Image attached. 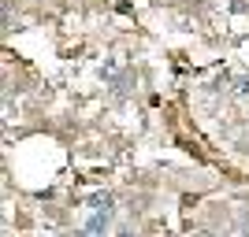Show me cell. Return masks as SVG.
Masks as SVG:
<instances>
[{"label": "cell", "mask_w": 249, "mask_h": 237, "mask_svg": "<svg viewBox=\"0 0 249 237\" xmlns=\"http://www.w3.org/2000/svg\"><path fill=\"white\" fill-rule=\"evenodd\" d=\"M104 226H108V211H93L89 222H86V237H101Z\"/></svg>", "instance_id": "1"}, {"label": "cell", "mask_w": 249, "mask_h": 237, "mask_svg": "<svg viewBox=\"0 0 249 237\" xmlns=\"http://www.w3.org/2000/svg\"><path fill=\"white\" fill-rule=\"evenodd\" d=\"M89 207H93V211H112V196H108V193L89 196Z\"/></svg>", "instance_id": "2"}, {"label": "cell", "mask_w": 249, "mask_h": 237, "mask_svg": "<svg viewBox=\"0 0 249 237\" xmlns=\"http://www.w3.org/2000/svg\"><path fill=\"white\" fill-rule=\"evenodd\" d=\"M234 89H238V93H249V74H242V78H234Z\"/></svg>", "instance_id": "3"}, {"label": "cell", "mask_w": 249, "mask_h": 237, "mask_svg": "<svg viewBox=\"0 0 249 237\" xmlns=\"http://www.w3.org/2000/svg\"><path fill=\"white\" fill-rule=\"evenodd\" d=\"M197 237H216V234H212V230H201V234Z\"/></svg>", "instance_id": "4"}, {"label": "cell", "mask_w": 249, "mask_h": 237, "mask_svg": "<svg viewBox=\"0 0 249 237\" xmlns=\"http://www.w3.org/2000/svg\"><path fill=\"white\" fill-rule=\"evenodd\" d=\"M119 237H138V234H130V230H123V234H119Z\"/></svg>", "instance_id": "5"}]
</instances>
